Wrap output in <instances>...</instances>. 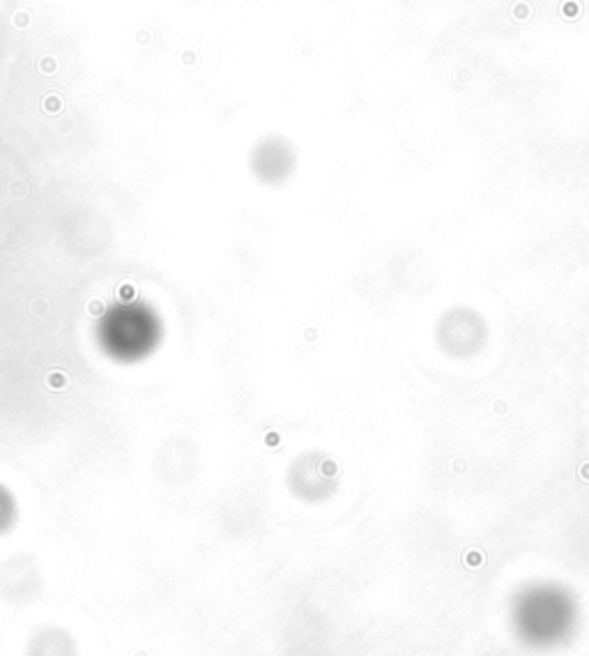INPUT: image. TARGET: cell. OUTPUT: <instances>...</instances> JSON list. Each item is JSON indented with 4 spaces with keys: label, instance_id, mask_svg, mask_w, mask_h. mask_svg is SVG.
<instances>
[{
    "label": "cell",
    "instance_id": "6da1fadb",
    "mask_svg": "<svg viewBox=\"0 0 589 656\" xmlns=\"http://www.w3.org/2000/svg\"><path fill=\"white\" fill-rule=\"evenodd\" d=\"M511 631L525 647L536 651L559 649L580 626V605L571 589L559 582H532L511 601Z\"/></svg>",
    "mask_w": 589,
    "mask_h": 656
}]
</instances>
